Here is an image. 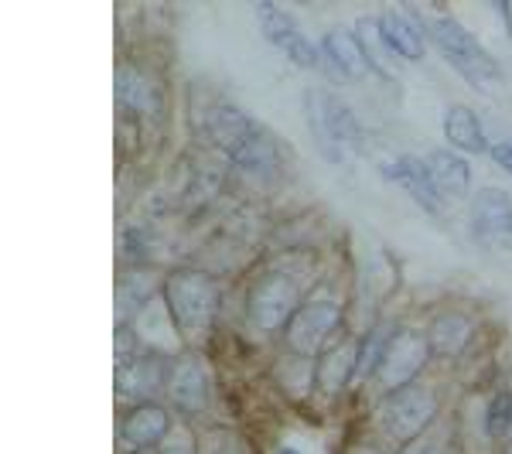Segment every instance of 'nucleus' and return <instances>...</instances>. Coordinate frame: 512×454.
Returning a JSON list of instances; mask_svg holds the SVG:
<instances>
[{
	"mask_svg": "<svg viewBox=\"0 0 512 454\" xmlns=\"http://www.w3.org/2000/svg\"><path fill=\"white\" fill-rule=\"evenodd\" d=\"M209 134L243 175L274 178L280 171V154L274 137L250 113L239 110V106H219L209 120Z\"/></svg>",
	"mask_w": 512,
	"mask_h": 454,
	"instance_id": "1",
	"label": "nucleus"
},
{
	"mask_svg": "<svg viewBox=\"0 0 512 454\" xmlns=\"http://www.w3.org/2000/svg\"><path fill=\"white\" fill-rule=\"evenodd\" d=\"M424 24H427V35H431V41L437 45V52L472 82L475 89L495 93V89L502 86V65L492 59L489 48H485L465 24L454 21L451 14H434V18H427Z\"/></svg>",
	"mask_w": 512,
	"mask_h": 454,
	"instance_id": "2",
	"label": "nucleus"
},
{
	"mask_svg": "<svg viewBox=\"0 0 512 454\" xmlns=\"http://www.w3.org/2000/svg\"><path fill=\"white\" fill-rule=\"evenodd\" d=\"M164 301L175 318L178 332L185 338H202L209 335L212 321H216L222 291L209 274L198 270H175L164 280Z\"/></svg>",
	"mask_w": 512,
	"mask_h": 454,
	"instance_id": "3",
	"label": "nucleus"
},
{
	"mask_svg": "<svg viewBox=\"0 0 512 454\" xmlns=\"http://www.w3.org/2000/svg\"><path fill=\"white\" fill-rule=\"evenodd\" d=\"M308 103V127L318 137V147L328 154L335 164L349 161L352 154H362L366 140H362V127L355 120V113L328 89H308L304 93Z\"/></svg>",
	"mask_w": 512,
	"mask_h": 454,
	"instance_id": "4",
	"label": "nucleus"
},
{
	"mask_svg": "<svg viewBox=\"0 0 512 454\" xmlns=\"http://www.w3.org/2000/svg\"><path fill=\"white\" fill-rule=\"evenodd\" d=\"M434 417H437V393L424 383H410L403 390L386 393L383 407H379L383 431L403 444L417 441Z\"/></svg>",
	"mask_w": 512,
	"mask_h": 454,
	"instance_id": "5",
	"label": "nucleus"
},
{
	"mask_svg": "<svg viewBox=\"0 0 512 454\" xmlns=\"http://www.w3.org/2000/svg\"><path fill=\"white\" fill-rule=\"evenodd\" d=\"M427 356H431V345H427L424 332H417V328H393L390 345H386L383 359H379L376 379L383 383L386 393L403 390V386H410L417 379Z\"/></svg>",
	"mask_w": 512,
	"mask_h": 454,
	"instance_id": "6",
	"label": "nucleus"
},
{
	"mask_svg": "<svg viewBox=\"0 0 512 454\" xmlns=\"http://www.w3.org/2000/svg\"><path fill=\"white\" fill-rule=\"evenodd\" d=\"M301 308V291L287 274H267L253 284L250 291V321L263 332H274V328H284L287 321L297 315Z\"/></svg>",
	"mask_w": 512,
	"mask_h": 454,
	"instance_id": "7",
	"label": "nucleus"
},
{
	"mask_svg": "<svg viewBox=\"0 0 512 454\" xmlns=\"http://www.w3.org/2000/svg\"><path fill=\"white\" fill-rule=\"evenodd\" d=\"M472 236L489 253H512V198L502 188H482L472 198Z\"/></svg>",
	"mask_w": 512,
	"mask_h": 454,
	"instance_id": "8",
	"label": "nucleus"
},
{
	"mask_svg": "<svg viewBox=\"0 0 512 454\" xmlns=\"http://www.w3.org/2000/svg\"><path fill=\"white\" fill-rule=\"evenodd\" d=\"M338 321H342V308L332 301H315V304H301L297 315L287 321L284 335H287V345L297 352V356L311 359V356H321L325 342L335 335Z\"/></svg>",
	"mask_w": 512,
	"mask_h": 454,
	"instance_id": "9",
	"label": "nucleus"
},
{
	"mask_svg": "<svg viewBox=\"0 0 512 454\" xmlns=\"http://www.w3.org/2000/svg\"><path fill=\"white\" fill-rule=\"evenodd\" d=\"M253 11H256V18H260V31L267 35L270 45L280 48V52H284L294 65H301V69H321V62H325V59H321L315 41L304 38V31L297 28V24L287 18L277 4L260 0Z\"/></svg>",
	"mask_w": 512,
	"mask_h": 454,
	"instance_id": "10",
	"label": "nucleus"
},
{
	"mask_svg": "<svg viewBox=\"0 0 512 454\" xmlns=\"http://www.w3.org/2000/svg\"><path fill=\"white\" fill-rule=\"evenodd\" d=\"M321 55H325L328 65L335 69V76H342V79H349V82H359V79H366V76H373V72H379L373 52L362 45L359 35H352V31H342V28L325 31V38H321Z\"/></svg>",
	"mask_w": 512,
	"mask_h": 454,
	"instance_id": "11",
	"label": "nucleus"
},
{
	"mask_svg": "<svg viewBox=\"0 0 512 454\" xmlns=\"http://www.w3.org/2000/svg\"><path fill=\"white\" fill-rule=\"evenodd\" d=\"M379 175H383L386 181H393V185H400L403 192H410V198L420 205V209L427 212H441V192H437L431 171H427V161L424 158H414V154H403V158L396 161H386L379 164Z\"/></svg>",
	"mask_w": 512,
	"mask_h": 454,
	"instance_id": "12",
	"label": "nucleus"
},
{
	"mask_svg": "<svg viewBox=\"0 0 512 454\" xmlns=\"http://www.w3.org/2000/svg\"><path fill=\"white\" fill-rule=\"evenodd\" d=\"M168 373L171 366L158 352H140L134 362L117 369V393L123 400L147 403L158 390H168Z\"/></svg>",
	"mask_w": 512,
	"mask_h": 454,
	"instance_id": "13",
	"label": "nucleus"
},
{
	"mask_svg": "<svg viewBox=\"0 0 512 454\" xmlns=\"http://www.w3.org/2000/svg\"><path fill=\"white\" fill-rule=\"evenodd\" d=\"M117 103L137 117H161L164 89L161 82L144 72L140 65H120L117 69Z\"/></svg>",
	"mask_w": 512,
	"mask_h": 454,
	"instance_id": "14",
	"label": "nucleus"
},
{
	"mask_svg": "<svg viewBox=\"0 0 512 454\" xmlns=\"http://www.w3.org/2000/svg\"><path fill=\"white\" fill-rule=\"evenodd\" d=\"M168 396L178 410L185 414H198L209 403V373L195 356H181L171 362L168 373Z\"/></svg>",
	"mask_w": 512,
	"mask_h": 454,
	"instance_id": "15",
	"label": "nucleus"
},
{
	"mask_svg": "<svg viewBox=\"0 0 512 454\" xmlns=\"http://www.w3.org/2000/svg\"><path fill=\"white\" fill-rule=\"evenodd\" d=\"M168 427H171V417L168 410L158 407L154 400L147 403H137L120 424V441L127 451H140V448H151L158 444L161 437H168Z\"/></svg>",
	"mask_w": 512,
	"mask_h": 454,
	"instance_id": "16",
	"label": "nucleus"
},
{
	"mask_svg": "<svg viewBox=\"0 0 512 454\" xmlns=\"http://www.w3.org/2000/svg\"><path fill=\"white\" fill-rule=\"evenodd\" d=\"M376 31L393 55H400V59H407V62L424 59V31H420V24L410 21L403 11L393 7V11H386L383 18H376Z\"/></svg>",
	"mask_w": 512,
	"mask_h": 454,
	"instance_id": "17",
	"label": "nucleus"
},
{
	"mask_svg": "<svg viewBox=\"0 0 512 454\" xmlns=\"http://www.w3.org/2000/svg\"><path fill=\"white\" fill-rule=\"evenodd\" d=\"M475 338V325L468 315H461V311H441L431 328H427V345H431L434 356H461V352L472 345Z\"/></svg>",
	"mask_w": 512,
	"mask_h": 454,
	"instance_id": "18",
	"label": "nucleus"
},
{
	"mask_svg": "<svg viewBox=\"0 0 512 454\" xmlns=\"http://www.w3.org/2000/svg\"><path fill=\"white\" fill-rule=\"evenodd\" d=\"M444 137L451 140V147H458V151H465V154L489 151L482 120H478L472 106H465V103H454L444 110Z\"/></svg>",
	"mask_w": 512,
	"mask_h": 454,
	"instance_id": "19",
	"label": "nucleus"
},
{
	"mask_svg": "<svg viewBox=\"0 0 512 454\" xmlns=\"http://www.w3.org/2000/svg\"><path fill=\"white\" fill-rule=\"evenodd\" d=\"M427 171H431L441 198H465L468 185H472V168L461 154L454 151H431L427 154Z\"/></svg>",
	"mask_w": 512,
	"mask_h": 454,
	"instance_id": "20",
	"label": "nucleus"
},
{
	"mask_svg": "<svg viewBox=\"0 0 512 454\" xmlns=\"http://www.w3.org/2000/svg\"><path fill=\"white\" fill-rule=\"evenodd\" d=\"M352 373H359V345L345 342V345L328 349L325 356H318L315 376H318V383L325 393H338L345 383H349Z\"/></svg>",
	"mask_w": 512,
	"mask_h": 454,
	"instance_id": "21",
	"label": "nucleus"
},
{
	"mask_svg": "<svg viewBox=\"0 0 512 454\" xmlns=\"http://www.w3.org/2000/svg\"><path fill=\"white\" fill-rule=\"evenodd\" d=\"M154 294V277L144 274V270H130L123 274L120 287H117V315H120V325L123 318H130L134 311H140L147 304V297Z\"/></svg>",
	"mask_w": 512,
	"mask_h": 454,
	"instance_id": "22",
	"label": "nucleus"
},
{
	"mask_svg": "<svg viewBox=\"0 0 512 454\" xmlns=\"http://www.w3.org/2000/svg\"><path fill=\"white\" fill-rule=\"evenodd\" d=\"M390 328L386 325H379L373 328V332L366 335V342L359 345V376H369V373H376L379 369V359H383V352H386V345H390Z\"/></svg>",
	"mask_w": 512,
	"mask_h": 454,
	"instance_id": "23",
	"label": "nucleus"
},
{
	"mask_svg": "<svg viewBox=\"0 0 512 454\" xmlns=\"http://www.w3.org/2000/svg\"><path fill=\"white\" fill-rule=\"evenodd\" d=\"M512 431V396L509 393H495L492 407H489V434L492 437H506Z\"/></svg>",
	"mask_w": 512,
	"mask_h": 454,
	"instance_id": "24",
	"label": "nucleus"
},
{
	"mask_svg": "<svg viewBox=\"0 0 512 454\" xmlns=\"http://www.w3.org/2000/svg\"><path fill=\"white\" fill-rule=\"evenodd\" d=\"M137 356H140L137 335L130 332L127 325H120V328H117V362H120V366H127V362H134Z\"/></svg>",
	"mask_w": 512,
	"mask_h": 454,
	"instance_id": "25",
	"label": "nucleus"
},
{
	"mask_svg": "<svg viewBox=\"0 0 512 454\" xmlns=\"http://www.w3.org/2000/svg\"><path fill=\"white\" fill-rule=\"evenodd\" d=\"M205 454H243V448H239V441L233 434H212L209 441H205Z\"/></svg>",
	"mask_w": 512,
	"mask_h": 454,
	"instance_id": "26",
	"label": "nucleus"
},
{
	"mask_svg": "<svg viewBox=\"0 0 512 454\" xmlns=\"http://www.w3.org/2000/svg\"><path fill=\"white\" fill-rule=\"evenodd\" d=\"M489 154H492V161L499 164L502 171H509V175H512V140H499V144H492Z\"/></svg>",
	"mask_w": 512,
	"mask_h": 454,
	"instance_id": "27",
	"label": "nucleus"
},
{
	"mask_svg": "<svg viewBox=\"0 0 512 454\" xmlns=\"http://www.w3.org/2000/svg\"><path fill=\"white\" fill-rule=\"evenodd\" d=\"M400 454H437V451H434V444H427V441H410V444H403Z\"/></svg>",
	"mask_w": 512,
	"mask_h": 454,
	"instance_id": "28",
	"label": "nucleus"
},
{
	"mask_svg": "<svg viewBox=\"0 0 512 454\" xmlns=\"http://www.w3.org/2000/svg\"><path fill=\"white\" fill-rule=\"evenodd\" d=\"M161 454H192V448H185V444H171V448H164Z\"/></svg>",
	"mask_w": 512,
	"mask_h": 454,
	"instance_id": "29",
	"label": "nucleus"
},
{
	"mask_svg": "<svg viewBox=\"0 0 512 454\" xmlns=\"http://www.w3.org/2000/svg\"><path fill=\"white\" fill-rule=\"evenodd\" d=\"M277 454H301V451H297V448H287V444H284V448H277Z\"/></svg>",
	"mask_w": 512,
	"mask_h": 454,
	"instance_id": "30",
	"label": "nucleus"
},
{
	"mask_svg": "<svg viewBox=\"0 0 512 454\" xmlns=\"http://www.w3.org/2000/svg\"><path fill=\"white\" fill-rule=\"evenodd\" d=\"M352 454H379V451H369V448H359V451H352Z\"/></svg>",
	"mask_w": 512,
	"mask_h": 454,
	"instance_id": "31",
	"label": "nucleus"
},
{
	"mask_svg": "<svg viewBox=\"0 0 512 454\" xmlns=\"http://www.w3.org/2000/svg\"><path fill=\"white\" fill-rule=\"evenodd\" d=\"M509 434H512V431H509Z\"/></svg>",
	"mask_w": 512,
	"mask_h": 454,
	"instance_id": "32",
	"label": "nucleus"
}]
</instances>
